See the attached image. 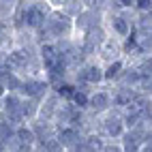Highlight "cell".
<instances>
[{"label": "cell", "mask_w": 152, "mask_h": 152, "mask_svg": "<svg viewBox=\"0 0 152 152\" xmlns=\"http://www.w3.org/2000/svg\"><path fill=\"white\" fill-rule=\"evenodd\" d=\"M47 13H49L47 0H17V7L13 13V26L15 30L37 32L45 22Z\"/></svg>", "instance_id": "obj_3"}, {"label": "cell", "mask_w": 152, "mask_h": 152, "mask_svg": "<svg viewBox=\"0 0 152 152\" xmlns=\"http://www.w3.org/2000/svg\"><path fill=\"white\" fill-rule=\"evenodd\" d=\"M0 118L7 120L15 129L19 124H24V120H22V96L17 92H7L0 99Z\"/></svg>", "instance_id": "obj_5"}, {"label": "cell", "mask_w": 152, "mask_h": 152, "mask_svg": "<svg viewBox=\"0 0 152 152\" xmlns=\"http://www.w3.org/2000/svg\"><path fill=\"white\" fill-rule=\"evenodd\" d=\"M66 39H75L73 19L66 17L62 11H52L49 9L45 22L34 32L37 45H54L58 41H66Z\"/></svg>", "instance_id": "obj_1"}, {"label": "cell", "mask_w": 152, "mask_h": 152, "mask_svg": "<svg viewBox=\"0 0 152 152\" xmlns=\"http://www.w3.org/2000/svg\"><path fill=\"white\" fill-rule=\"evenodd\" d=\"M15 47V26L13 19H0V52L7 54Z\"/></svg>", "instance_id": "obj_11"}, {"label": "cell", "mask_w": 152, "mask_h": 152, "mask_svg": "<svg viewBox=\"0 0 152 152\" xmlns=\"http://www.w3.org/2000/svg\"><path fill=\"white\" fill-rule=\"evenodd\" d=\"M116 60H124V52H122V41H118V39L109 37L103 41L101 45L99 54H96V62L99 64H109V62H116Z\"/></svg>", "instance_id": "obj_7"}, {"label": "cell", "mask_w": 152, "mask_h": 152, "mask_svg": "<svg viewBox=\"0 0 152 152\" xmlns=\"http://www.w3.org/2000/svg\"><path fill=\"white\" fill-rule=\"evenodd\" d=\"M103 146H105V139L101 137L99 133H94V131L82 135V150L84 152H101Z\"/></svg>", "instance_id": "obj_14"}, {"label": "cell", "mask_w": 152, "mask_h": 152, "mask_svg": "<svg viewBox=\"0 0 152 152\" xmlns=\"http://www.w3.org/2000/svg\"><path fill=\"white\" fill-rule=\"evenodd\" d=\"M56 139L60 141V146L64 148V152H69V150H73L75 146L82 144V133H79L77 129L66 126V129H60L56 133Z\"/></svg>", "instance_id": "obj_12"}, {"label": "cell", "mask_w": 152, "mask_h": 152, "mask_svg": "<svg viewBox=\"0 0 152 152\" xmlns=\"http://www.w3.org/2000/svg\"><path fill=\"white\" fill-rule=\"evenodd\" d=\"M13 139L17 141V144H24V146H37L34 133H32V129H30L28 124H19V126L15 129Z\"/></svg>", "instance_id": "obj_15"}, {"label": "cell", "mask_w": 152, "mask_h": 152, "mask_svg": "<svg viewBox=\"0 0 152 152\" xmlns=\"http://www.w3.org/2000/svg\"><path fill=\"white\" fill-rule=\"evenodd\" d=\"M4 94H7V88H4V84H2V82H0V99H2Z\"/></svg>", "instance_id": "obj_21"}, {"label": "cell", "mask_w": 152, "mask_h": 152, "mask_svg": "<svg viewBox=\"0 0 152 152\" xmlns=\"http://www.w3.org/2000/svg\"><path fill=\"white\" fill-rule=\"evenodd\" d=\"M28 126L32 129V133H34L37 146L43 144V141H47V139H52V137H56V133H58L52 122H45V120H39V118H34L32 122H28Z\"/></svg>", "instance_id": "obj_10"}, {"label": "cell", "mask_w": 152, "mask_h": 152, "mask_svg": "<svg viewBox=\"0 0 152 152\" xmlns=\"http://www.w3.org/2000/svg\"><path fill=\"white\" fill-rule=\"evenodd\" d=\"M47 92H49V84L45 82V77H28V79H22V88H19L17 94L24 99L41 101Z\"/></svg>", "instance_id": "obj_8"}, {"label": "cell", "mask_w": 152, "mask_h": 152, "mask_svg": "<svg viewBox=\"0 0 152 152\" xmlns=\"http://www.w3.org/2000/svg\"><path fill=\"white\" fill-rule=\"evenodd\" d=\"M94 133H99L105 141H118L120 135L124 133L122 116L118 109H109L107 114L94 118Z\"/></svg>", "instance_id": "obj_4"}, {"label": "cell", "mask_w": 152, "mask_h": 152, "mask_svg": "<svg viewBox=\"0 0 152 152\" xmlns=\"http://www.w3.org/2000/svg\"><path fill=\"white\" fill-rule=\"evenodd\" d=\"M2 62H4V54L0 52V66H2Z\"/></svg>", "instance_id": "obj_22"}, {"label": "cell", "mask_w": 152, "mask_h": 152, "mask_svg": "<svg viewBox=\"0 0 152 152\" xmlns=\"http://www.w3.org/2000/svg\"><path fill=\"white\" fill-rule=\"evenodd\" d=\"M17 0H0V19H13Z\"/></svg>", "instance_id": "obj_16"}, {"label": "cell", "mask_w": 152, "mask_h": 152, "mask_svg": "<svg viewBox=\"0 0 152 152\" xmlns=\"http://www.w3.org/2000/svg\"><path fill=\"white\" fill-rule=\"evenodd\" d=\"M11 73L19 75L22 79L28 77H43V69L39 62V45L32 47H13L11 52L4 54L2 62Z\"/></svg>", "instance_id": "obj_2"}, {"label": "cell", "mask_w": 152, "mask_h": 152, "mask_svg": "<svg viewBox=\"0 0 152 152\" xmlns=\"http://www.w3.org/2000/svg\"><path fill=\"white\" fill-rule=\"evenodd\" d=\"M139 152H152V144H144L139 148Z\"/></svg>", "instance_id": "obj_20"}, {"label": "cell", "mask_w": 152, "mask_h": 152, "mask_svg": "<svg viewBox=\"0 0 152 152\" xmlns=\"http://www.w3.org/2000/svg\"><path fill=\"white\" fill-rule=\"evenodd\" d=\"M15 135V126H11L7 120L0 118V141H11Z\"/></svg>", "instance_id": "obj_18"}, {"label": "cell", "mask_w": 152, "mask_h": 152, "mask_svg": "<svg viewBox=\"0 0 152 152\" xmlns=\"http://www.w3.org/2000/svg\"><path fill=\"white\" fill-rule=\"evenodd\" d=\"M109 109H114L111 107V92H109V88L107 86H101V88H94L92 92L88 94V105H86V111L90 116H103L107 114Z\"/></svg>", "instance_id": "obj_6"}, {"label": "cell", "mask_w": 152, "mask_h": 152, "mask_svg": "<svg viewBox=\"0 0 152 152\" xmlns=\"http://www.w3.org/2000/svg\"><path fill=\"white\" fill-rule=\"evenodd\" d=\"M122 71H124V60H116V62H109L103 66V82L105 86H114L120 75H122Z\"/></svg>", "instance_id": "obj_13"}, {"label": "cell", "mask_w": 152, "mask_h": 152, "mask_svg": "<svg viewBox=\"0 0 152 152\" xmlns=\"http://www.w3.org/2000/svg\"><path fill=\"white\" fill-rule=\"evenodd\" d=\"M60 103H62V99H60L54 90H49V92L41 99V103H39L37 118L39 120H45V122H52L54 116H56V109L60 107Z\"/></svg>", "instance_id": "obj_9"}, {"label": "cell", "mask_w": 152, "mask_h": 152, "mask_svg": "<svg viewBox=\"0 0 152 152\" xmlns=\"http://www.w3.org/2000/svg\"><path fill=\"white\" fill-rule=\"evenodd\" d=\"M37 152H64V148L60 146V141L56 137H52V139L43 141V144H39L37 146Z\"/></svg>", "instance_id": "obj_17"}, {"label": "cell", "mask_w": 152, "mask_h": 152, "mask_svg": "<svg viewBox=\"0 0 152 152\" xmlns=\"http://www.w3.org/2000/svg\"><path fill=\"white\" fill-rule=\"evenodd\" d=\"M101 152H122L120 150V144L118 141H105V146H103V150Z\"/></svg>", "instance_id": "obj_19"}]
</instances>
